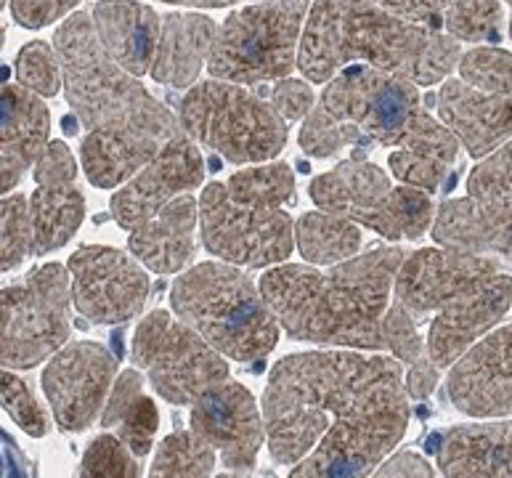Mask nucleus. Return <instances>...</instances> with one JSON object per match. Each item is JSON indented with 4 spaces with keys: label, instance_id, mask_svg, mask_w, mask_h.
<instances>
[{
    "label": "nucleus",
    "instance_id": "f257e3e1",
    "mask_svg": "<svg viewBox=\"0 0 512 478\" xmlns=\"http://www.w3.org/2000/svg\"><path fill=\"white\" fill-rule=\"evenodd\" d=\"M268 452L292 478L367 476L404 439L409 394L396 356L303 351L284 356L263 394Z\"/></svg>",
    "mask_w": 512,
    "mask_h": 478
},
{
    "label": "nucleus",
    "instance_id": "f03ea898",
    "mask_svg": "<svg viewBox=\"0 0 512 478\" xmlns=\"http://www.w3.org/2000/svg\"><path fill=\"white\" fill-rule=\"evenodd\" d=\"M54 46L69 107L88 128L80 144L85 176L99 189H115L184 131L181 120L109 56L91 14L69 16L56 30Z\"/></svg>",
    "mask_w": 512,
    "mask_h": 478
},
{
    "label": "nucleus",
    "instance_id": "7ed1b4c3",
    "mask_svg": "<svg viewBox=\"0 0 512 478\" xmlns=\"http://www.w3.org/2000/svg\"><path fill=\"white\" fill-rule=\"evenodd\" d=\"M406 253L375 245L351 261L321 266L279 263L260 279V293L287 338L316 346L385 351L383 317L393 301Z\"/></svg>",
    "mask_w": 512,
    "mask_h": 478
},
{
    "label": "nucleus",
    "instance_id": "20e7f679",
    "mask_svg": "<svg viewBox=\"0 0 512 478\" xmlns=\"http://www.w3.org/2000/svg\"><path fill=\"white\" fill-rule=\"evenodd\" d=\"M345 147L412 149L454 165L462 144L422 107L414 80L351 64L329 80L319 107L308 112L300 128L306 155L324 160Z\"/></svg>",
    "mask_w": 512,
    "mask_h": 478
},
{
    "label": "nucleus",
    "instance_id": "39448f33",
    "mask_svg": "<svg viewBox=\"0 0 512 478\" xmlns=\"http://www.w3.org/2000/svg\"><path fill=\"white\" fill-rule=\"evenodd\" d=\"M462 43L390 14L372 0H314L300 40L298 70L311 83H329L351 64L393 72L417 85L449 78Z\"/></svg>",
    "mask_w": 512,
    "mask_h": 478
},
{
    "label": "nucleus",
    "instance_id": "423d86ee",
    "mask_svg": "<svg viewBox=\"0 0 512 478\" xmlns=\"http://www.w3.org/2000/svg\"><path fill=\"white\" fill-rule=\"evenodd\" d=\"M393 303L420 324L433 314L425 354L438 367H451L510 311L512 277L491 255L425 247L401 263Z\"/></svg>",
    "mask_w": 512,
    "mask_h": 478
},
{
    "label": "nucleus",
    "instance_id": "0eeeda50",
    "mask_svg": "<svg viewBox=\"0 0 512 478\" xmlns=\"http://www.w3.org/2000/svg\"><path fill=\"white\" fill-rule=\"evenodd\" d=\"M290 202H295V176L284 162H263L213 181L199 194L202 245L218 261L242 269L279 266L295 247Z\"/></svg>",
    "mask_w": 512,
    "mask_h": 478
},
{
    "label": "nucleus",
    "instance_id": "6e6552de",
    "mask_svg": "<svg viewBox=\"0 0 512 478\" xmlns=\"http://www.w3.org/2000/svg\"><path fill=\"white\" fill-rule=\"evenodd\" d=\"M176 317L234 362H258L279 343V319L242 266L197 263L170 290Z\"/></svg>",
    "mask_w": 512,
    "mask_h": 478
},
{
    "label": "nucleus",
    "instance_id": "1a4fd4ad",
    "mask_svg": "<svg viewBox=\"0 0 512 478\" xmlns=\"http://www.w3.org/2000/svg\"><path fill=\"white\" fill-rule=\"evenodd\" d=\"M178 120L194 141L231 165H263L287 144V120L279 109L229 80L194 85L181 99Z\"/></svg>",
    "mask_w": 512,
    "mask_h": 478
},
{
    "label": "nucleus",
    "instance_id": "9d476101",
    "mask_svg": "<svg viewBox=\"0 0 512 478\" xmlns=\"http://www.w3.org/2000/svg\"><path fill=\"white\" fill-rule=\"evenodd\" d=\"M314 0H266L231 11L218 27L207 70L218 80L253 85L290 78L298 67L300 32Z\"/></svg>",
    "mask_w": 512,
    "mask_h": 478
},
{
    "label": "nucleus",
    "instance_id": "9b49d317",
    "mask_svg": "<svg viewBox=\"0 0 512 478\" xmlns=\"http://www.w3.org/2000/svg\"><path fill=\"white\" fill-rule=\"evenodd\" d=\"M308 192L321 210L351 218L390 242L422 237L438 213L425 189L393 186L388 173L364 157V149L314 178Z\"/></svg>",
    "mask_w": 512,
    "mask_h": 478
},
{
    "label": "nucleus",
    "instance_id": "f8f14e48",
    "mask_svg": "<svg viewBox=\"0 0 512 478\" xmlns=\"http://www.w3.org/2000/svg\"><path fill=\"white\" fill-rule=\"evenodd\" d=\"M438 120L473 157L512 139V54L478 46L462 54L457 75L438 91Z\"/></svg>",
    "mask_w": 512,
    "mask_h": 478
},
{
    "label": "nucleus",
    "instance_id": "ddd939ff",
    "mask_svg": "<svg viewBox=\"0 0 512 478\" xmlns=\"http://www.w3.org/2000/svg\"><path fill=\"white\" fill-rule=\"evenodd\" d=\"M69 269L46 263L0 293V359L8 370H32L69 340Z\"/></svg>",
    "mask_w": 512,
    "mask_h": 478
},
{
    "label": "nucleus",
    "instance_id": "4468645a",
    "mask_svg": "<svg viewBox=\"0 0 512 478\" xmlns=\"http://www.w3.org/2000/svg\"><path fill=\"white\" fill-rule=\"evenodd\" d=\"M133 362L149 375L154 391L176 407L194 404L207 388L229 380V364L192 324L168 311H152L133 335Z\"/></svg>",
    "mask_w": 512,
    "mask_h": 478
},
{
    "label": "nucleus",
    "instance_id": "2eb2a0df",
    "mask_svg": "<svg viewBox=\"0 0 512 478\" xmlns=\"http://www.w3.org/2000/svg\"><path fill=\"white\" fill-rule=\"evenodd\" d=\"M72 303L93 324H120L138 317L149 295V277L138 258L107 245L77 247L67 263Z\"/></svg>",
    "mask_w": 512,
    "mask_h": 478
},
{
    "label": "nucleus",
    "instance_id": "dca6fc26",
    "mask_svg": "<svg viewBox=\"0 0 512 478\" xmlns=\"http://www.w3.org/2000/svg\"><path fill=\"white\" fill-rule=\"evenodd\" d=\"M115 372L112 351L93 340L69 343L51 356L40 383L62 431H85L101 417Z\"/></svg>",
    "mask_w": 512,
    "mask_h": 478
},
{
    "label": "nucleus",
    "instance_id": "f3484780",
    "mask_svg": "<svg viewBox=\"0 0 512 478\" xmlns=\"http://www.w3.org/2000/svg\"><path fill=\"white\" fill-rule=\"evenodd\" d=\"M189 423L192 431L213 444L215 452H221L223 468L231 473L253 471L260 447L268 441L263 409H258L255 396L229 380L207 388L194 401Z\"/></svg>",
    "mask_w": 512,
    "mask_h": 478
},
{
    "label": "nucleus",
    "instance_id": "a211bd4d",
    "mask_svg": "<svg viewBox=\"0 0 512 478\" xmlns=\"http://www.w3.org/2000/svg\"><path fill=\"white\" fill-rule=\"evenodd\" d=\"M205 178V160L186 131L170 139L165 147L130 178L120 192L112 194L109 210L117 226L136 229L146 218L157 216L165 205L192 192Z\"/></svg>",
    "mask_w": 512,
    "mask_h": 478
},
{
    "label": "nucleus",
    "instance_id": "6ab92c4d",
    "mask_svg": "<svg viewBox=\"0 0 512 478\" xmlns=\"http://www.w3.org/2000/svg\"><path fill=\"white\" fill-rule=\"evenodd\" d=\"M32 173V255H48L67 245L77 234L85 218V197L77 186V162L64 141H51L35 162Z\"/></svg>",
    "mask_w": 512,
    "mask_h": 478
},
{
    "label": "nucleus",
    "instance_id": "aec40b11",
    "mask_svg": "<svg viewBox=\"0 0 512 478\" xmlns=\"http://www.w3.org/2000/svg\"><path fill=\"white\" fill-rule=\"evenodd\" d=\"M446 394L462 415H512V324L486 332L459 356L446 380Z\"/></svg>",
    "mask_w": 512,
    "mask_h": 478
},
{
    "label": "nucleus",
    "instance_id": "412c9836",
    "mask_svg": "<svg viewBox=\"0 0 512 478\" xmlns=\"http://www.w3.org/2000/svg\"><path fill=\"white\" fill-rule=\"evenodd\" d=\"M51 112L38 93L24 85H3L0 93V192L14 186L48 147Z\"/></svg>",
    "mask_w": 512,
    "mask_h": 478
},
{
    "label": "nucleus",
    "instance_id": "4be33fe9",
    "mask_svg": "<svg viewBox=\"0 0 512 478\" xmlns=\"http://www.w3.org/2000/svg\"><path fill=\"white\" fill-rule=\"evenodd\" d=\"M390 14L459 43H497L505 27L502 0H372Z\"/></svg>",
    "mask_w": 512,
    "mask_h": 478
},
{
    "label": "nucleus",
    "instance_id": "5701e85b",
    "mask_svg": "<svg viewBox=\"0 0 512 478\" xmlns=\"http://www.w3.org/2000/svg\"><path fill=\"white\" fill-rule=\"evenodd\" d=\"M101 46L130 75L152 72L162 19L136 0H99L91 11Z\"/></svg>",
    "mask_w": 512,
    "mask_h": 478
},
{
    "label": "nucleus",
    "instance_id": "b1692460",
    "mask_svg": "<svg viewBox=\"0 0 512 478\" xmlns=\"http://www.w3.org/2000/svg\"><path fill=\"white\" fill-rule=\"evenodd\" d=\"M441 247L475 255H499L512 263V208H494L473 197L446 200L433 221Z\"/></svg>",
    "mask_w": 512,
    "mask_h": 478
},
{
    "label": "nucleus",
    "instance_id": "393cba45",
    "mask_svg": "<svg viewBox=\"0 0 512 478\" xmlns=\"http://www.w3.org/2000/svg\"><path fill=\"white\" fill-rule=\"evenodd\" d=\"M199 221L197 197L186 192L165 205L157 216L130 229L128 247L138 261L157 274H176L192 261L194 229Z\"/></svg>",
    "mask_w": 512,
    "mask_h": 478
},
{
    "label": "nucleus",
    "instance_id": "a878e982",
    "mask_svg": "<svg viewBox=\"0 0 512 478\" xmlns=\"http://www.w3.org/2000/svg\"><path fill=\"white\" fill-rule=\"evenodd\" d=\"M436 463L454 478H512V420L451 428L438 441Z\"/></svg>",
    "mask_w": 512,
    "mask_h": 478
},
{
    "label": "nucleus",
    "instance_id": "bb28decb",
    "mask_svg": "<svg viewBox=\"0 0 512 478\" xmlns=\"http://www.w3.org/2000/svg\"><path fill=\"white\" fill-rule=\"evenodd\" d=\"M218 24L197 11L162 16L160 40L154 51L152 78L170 88H189L210 62Z\"/></svg>",
    "mask_w": 512,
    "mask_h": 478
},
{
    "label": "nucleus",
    "instance_id": "cd10ccee",
    "mask_svg": "<svg viewBox=\"0 0 512 478\" xmlns=\"http://www.w3.org/2000/svg\"><path fill=\"white\" fill-rule=\"evenodd\" d=\"M361 229L356 221L337 213H303L295 224V245L303 261L314 266H335L351 261L361 250Z\"/></svg>",
    "mask_w": 512,
    "mask_h": 478
},
{
    "label": "nucleus",
    "instance_id": "c85d7f7f",
    "mask_svg": "<svg viewBox=\"0 0 512 478\" xmlns=\"http://www.w3.org/2000/svg\"><path fill=\"white\" fill-rule=\"evenodd\" d=\"M215 471V447L197 431H173L154 455L149 476L202 478Z\"/></svg>",
    "mask_w": 512,
    "mask_h": 478
},
{
    "label": "nucleus",
    "instance_id": "c756f323",
    "mask_svg": "<svg viewBox=\"0 0 512 478\" xmlns=\"http://www.w3.org/2000/svg\"><path fill=\"white\" fill-rule=\"evenodd\" d=\"M35 232H32L30 200L24 194H3L0 205V271H14L32 255Z\"/></svg>",
    "mask_w": 512,
    "mask_h": 478
},
{
    "label": "nucleus",
    "instance_id": "7c9ffc66",
    "mask_svg": "<svg viewBox=\"0 0 512 478\" xmlns=\"http://www.w3.org/2000/svg\"><path fill=\"white\" fill-rule=\"evenodd\" d=\"M467 192L475 202L512 208V139L483 157L467 178Z\"/></svg>",
    "mask_w": 512,
    "mask_h": 478
},
{
    "label": "nucleus",
    "instance_id": "2f4dec72",
    "mask_svg": "<svg viewBox=\"0 0 512 478\" xmlns=\"http://www.w3.org/2000/svg\"><path fill=\"white\" fill-rule=\"evenodd\" d=\"M16 80L32 93L43 99H51L62 91L64 70L56 46H48L46 40H32L16 54Z\"/></svg>",
    "mask_w": 512,
    "mask_h": 478
},
{
    "label": "nucleus",
    "instance_id": "473e14b6",
    "mask_svg": "<svg viewBox=\"0 0 512 478\" xmlns=\"http://www.w3.org/2000/svg\"><path fill=\"white\" fill-rule=\"evenodd\" d=\"M77 473L85 478H136L141 476V465L117 433L115 436L101 433L91 441V447L85 449L83 463H80Z\"/></svg>",
    "mask_w": 512,
    "mask_h": 478
},
{
    "label": "nucleus",
    "instance_id": "72a5a7b5",
    "mask_svg": "<svg viewBox=\"0 0 512 478\" xmlns=\"http://www.w3.org/2000/svg\"><path fill=\"white\" fill-rule=\"evenodd\" d=\"M0 399L11 420L22 428L27 436L43 439L48 433V415L46 409L40 407L38 399L32 396L30 386L22 378H16L14 372L3 367V378H0Z\"/></svg>",
    "mask_w": 512,
    "mask_h": 478
},
{
    "label": "nucleus",
    "instance_id": "f704fd0d",
    "mask_svg": "<svg viewBox=\"0 0 512 478\" xmlns=\"http://www.w3.org/2000/svg\"><path fill=\"white\" fill-rule=\"evenodd\" d=\"M388 165L401 184L417 186V189H425L430 194L438 192L446 184L451 170L449 162L420 155V152H412V149H396V152H390Z\"/></svg>",
    "mask_w": 512,
    "mask_h": 478
},
{
    "label": "nucleus",
    "instance_id": "c9c22d12",
    "mask_svg": "<svg viewBox=\"0 0 512 478\" xmlns=\"http://www.w3.org/2000/svg\"><path fill=\"white\" fill-rule=\"evenodd\" d=\"M117 436L125 447L136 457L149 455V449L154 444V433L160 428V412L149 396L138 394L136 401L120 417V423L115 425Z\"/></svg>",
    "mask_w": 512,
    "mask_h": 478
},
{
    "label": "nucleus",
    "instance_id": "e433bc0d",
    "mask_svg": "<svg viewBox=\"0 0 512 478\" xmlns=\"http://www.w3.org/2000/svg\"><path fill=\"white\" fill-rule=\"evenodd\" d=\"M385 346L396 359L412 364L425 354V338L420 335V322L398 303H390L383 317Z\"/></svg>",
    "mask_w": 512,
    "mask_h": 478
},
{
    "label": "nucleus",
    "instance_id": "4c0bfd02",
    "mask_svg": "<svg viewBox=\"0 0 512 478\" xmlns=\"http://www.w3.org/2000/svg\"><path fill=\"white\" fill-rule=\"evenodd\" d=\"M268 96H271V104L279 109V115H282L287 123L303 120V117H308V112L314 109V88H311L306 80H276V85L271 88Z\"/></svg>",
    "mask_w": 512,
    "mask_h": 478
},
{
    "label": "nucleus",
    "instance_id": "58836bf2",
    "mask_svg": "<svg viewBox=\"0 0 512 478\" xmlns=\"http://www.w3.org/2000/svg\"><path fill=\"white\" fill-rule=\"evenodd\" d=\"M80 3L83 0H11V16L27 30H40L46 24L69 16V11Z\"/></svg>",
    "mask_w": 512,
    "mask_h": 478
},
{
    "label": "nucleus",
    "instance_id": "ea45409f",
    "mask_svg": "<svg viewBox=\"0 0 512 478\" xmlns=\"http://www.w3.org/2000/svg\"><path fill=\"white\" fill-rule=\"evenodd\" d=\"M138 394H144V375L138 370H125L117 378L112 394H109L107 404L101 409V428H115L120 423L125 409L136 401Z\"/></svg>",
    "mask_w": 512,
    "mask_h": 478
},
{
    "label": "nucleus",
    "instance_id": "a19ab883",
    "mask_svg": "<svg viewBox=\"0 0 512 478\" xmlns=\"http://www.w3.org/2000/svg\"><path fill=\"white\" fill-rule=\"evenodd\" d=\"M438 370H441V367H438L428 354H422L420 359L412 362V367H409V375H406L404 380L406 394L412 396L414 401L428 399L438 386Z\"/></svg>",
    "mask_w": 512,
    "mask_h": 478
},
{
    "label": "nucleus",
    "instance_id": "79ce46f5",
    "mask_svg": "<svg viewBox=\"0 0 512 478\" xmlns=\"http://www.w3.org/2000/svg\"><path fill=\"white\" fill-rule=\"evenodd\" d=\"M433 468H430L428 460H422L420 455L414 452H401V455H393L388 463H383L375 471V476H433Z\"/></svg>",
    "mask_w": 512,
    "mask_h": 478
},
{
    "label": "nucleus",
    "instance_id": "37998d69",
    "mask_svg": "<svg viewBox=\"0 0 512 478\" xmlns=\"http://www.w3.org/2000/svg\"><path fill=\"white\" fill-rule=\"evenodd\" d=\"M162 3H173V6H192V8H223L237 3V0H162Z\"/></svg>",
    "mask_w": 512,
    "mask_h": 478
},
{
    "label": "nucleus",
    "instance_id": "c03bdc74",
    "mask_svg": "<svg viewBox=\"0 0 512 478\" xmlns=\"http://www.w3.org/2000/svg\"><path fill=\"white\" fill-rule=\"evenodd\" d=\"M507 6H510V38H512V0H505Z\"/></svg>",
    "mask_w": 512,
    "mask_h": 478
},
{
    "label": "nucleus",
    "instance_id": "a18cd8bd",
    "mask_svg": "<svg viewBox=\"0 0 512 478\" xmlns=\"http://www.w3.org/2000/svg\"><path fill=\"white\" fill-rule=\"evenodd\" d=\"M3 8H6V0H3Z\"/></svg>",
    "mask_w": 512,
    "mask_h": 478
}]
</instances>
